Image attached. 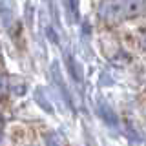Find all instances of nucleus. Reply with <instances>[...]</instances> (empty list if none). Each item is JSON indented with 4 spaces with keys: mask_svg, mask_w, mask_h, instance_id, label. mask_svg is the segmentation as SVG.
<instances>
[{
    "mask_svg": "<svg viewBox=\"0 0 146 146\" xmlns=\"http://www.w3.org/2000/svg\"><path fill=\"white\" fill-rule=\"evenodd\" d=\"M146 11V0H106L100 6L99 15L110 24L130 20Z\"/></svg>",
    "mask_w": 146,
    "mask_h": 146,
    "instance_id": "1",
    "label": "nucleus"
},
{
    "mask_svg": "<svg viewBox=\"0 0 146 146\" xmlns=\"http://www.w3.org/2000/svg\"><path fill=\"white\" fill-rule=\"evenodd\" d=\"M15 17V2L13 0H0V18L6 26H9L13 22Z\"/></svg>",
    "mask_w": 146,
    "mask_h": 146,
    "instance_id": "2",
    "label": "nucleus"
},
{
    "mask_svg": "<svg viewBox=\"0 0 146 146\" xmlns=\"http://www.w3.org/2000/svg\"><path fill=\"white\" fill-rule=\"evenodd\" d=\"M7 90H9V82L6 77H0V97H4V95L7 93Z\"/></svg>",
    "mask_w": 146,
    "mask_h": 146,
    "instance_id": "3",
    "label": "nucleus"
},
{
    "mask_svg": "<svg viewBox=\"0 0 146 146\" xmlns=\"http://www.w3.org/2000/svg\"><path fill=\"white\" fill-rule=\"evenodd\" d=\"M48 146H60V143H58V141H57V137H55V135H51V139H49Z\"/></svg>",
    "mask_w": 146,
    "mask_h": 146,
    "instance_id": "4",
    "label": "nucleus"
},
{
    "mask_svg": "<svg viewBox=\"0 0 146 146\" xmlns=\"http://www.w3.org/2000/svg\"><path fill=\"white\" fill-rule=\"evenodd\" d=\"M143 46H144V48H146V29L143 31Z\"/></svg>",
    "mask_w": 146,
    "mask_h": 146,
    "instance_id": "5",
    "label": "nucleus"
},
{
    "mask_svg": "<svg viewBox=\"0 0 146 146\" xmlns=\"http://www.w3.org/2000/svg\"><path fill=\"white\" fill-rule=\"evenodd\" d=\"M2 128H4V115L0 113V130H2Z\"/></svg>",
    "mask_w": 146,
    "mask_h": 146,
    "instance_id": "6",
    "label": "nucleus"
}]
</instances>
